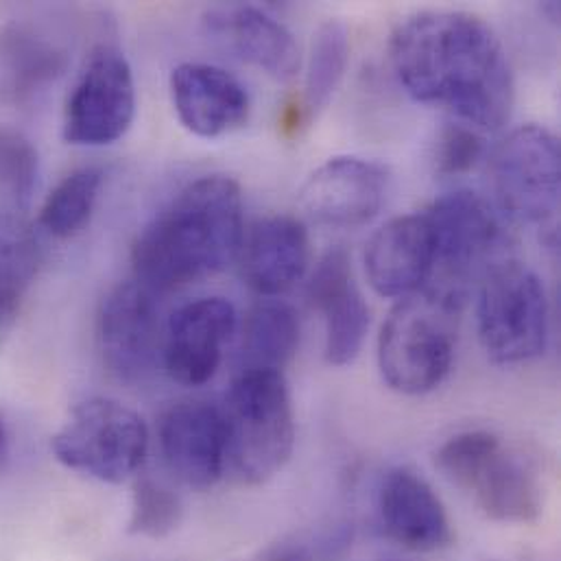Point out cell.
<instances>
[{"mask_svg":"<svg viewBox=\"0 0 561 561\" xmlns=\"http://www.w3.org/2000/svg\"><path fill=\"white\" fill-rule=\"evenodd\" d=\"M400 85L420 103L439 105L477 131L505 127L514 112V72L501 37L466 11H420L391 35Z\"/></svg>","mask_w":561,"mask_h":561,"instance_id":"cell-1","label":"cell"},{"mask_svg":"<svg viewBox=\"0 0 561 561\" xmlns=\"http://www.w3.org/2000/svg\"><path fill=\"white\" fill-rule=\"evenodd\" d=\"M243 234L241 186L226 175L199 178L138 234L136 280L156 293L206 280L239 259Z\"/></svg>","mask_w":561,"mask_h":561,"instance_id":"cell-2","label":"cell"},{"mask_svg":"<svg viewBox=\"0 0 561 561\" xmlns=\"http://www.w3.org/2000/svg\"><path fill=\"white\" fill-rule=\"evenodd\" d=\"M463 301L466 295L426 284L393 306L378 339V367L393 391L422 396L446 380Z\"/></svg>","mask_w":561,"mask_h":561,"instance_id":"cell-3","label":"cell"},{"mask_svg":"<svg viewBox=\"0 0 561 561\" xmlns=\"http://www.w3.org/2000/svg\"><path fill=\"white\" fill-rule=\"evenodd\" d=\"M226 468L245 485L272 481L295 446V415L286 378L276 369H241L221 404Z\"/></svg>","mask_w":561,"mask_h":561,"instance_id":"cell-4","label":"cell"},{"mask_svg":"<svg viewBox=\"0 0 561 561\" xmlns=\"http://www.w3.org/2000/svg\"><path fill=\"white\" fill-rule=\"evenodd\" d=\"M439 472L474 494L483 514L499 523H534L542 512V488L531 466L510 453L490 431L450 437L435 455Z\"/></svg>","mask_w":561,"mask_h":561,"instance_id":"cell-5","label":"cell"},{"mask_svg":"<svg viewBox=\"0 0 561 561\" xmlns=\"http://www.w3.org/2000/svg\"><path fill=\"white\" fill-rule=\"evenodd\" d=\"M50 448L68 470L116 485L142 468L149 431L134 409L110 398H90L70 411Z\"/></svg>","mask_w":561,"mask_h":561,"instance_id":"cell-6","label":"cell"},{"mask_svg":"<svg viewBox=\"0 0 561 561\" xmlns=\"http://www.w3.org/2000/svg\"><path fill=\"white\" fill-rule=\"evenodd\" d=\"M477 317L483 350L499 365L527 363L547 347V288L523 263L507 259L483 276Z\"/></svg>","mask_w":561,"mask_h":561,"instance_id":"cell-7","label":"cell"},{"mask_svg":"<svg viewBox=\"0 0 561 561\" xmlns=\"http://www.w3.org/2000/svg\"><path fill=\"white\" fill-rule=\"evenodd\" d=\"M492 184L501 208L516 221L558 239L561 151L558 136L542 125L514 129L492 156Z\"/></svg>","mask_w":561,"mask_h":561,"instance_id":"cell-8","label":"cell"},{"mask_svg":"<svg viewBox=\"0 0 561 561\" xmlns=\"http://www.w3.org/2000/svg\"><path fill=\"white\" fill-rule=\"evenodd\" d=\"M431 237L439 288L468 295V284L483 278L492 267L503 263L512 239L503 219L488 199L472 191H455L439 197L424 213Z\"/></svg>","mask_w":561,"mask_h":561,"instance_id":"cell-9","label":"cell"},{"mask_svg":"<svg viewBox=\"0 0 561 561\" xmlns=\"http://www.w3.org/2000/svg\"><path fill=\"white\" fill-rule=\"evenodd\" d=\"M136 116V81L127 57L96 46L64 110V138L77 147H105L121 140Z\"/></svg>","mask_w":561,"mask_h":561,"instance_id":"cell-10","label":"cell"},{"mask_svg":"<svg viewBox=\"0 0 561 561\" xmlns=\"http://www.w3.org/2000/svg\"><path fill=\"white\" fill-rule=\"evenodd\" d=\"M164 332L156 290L142 282L114 286L96 317V343L103 365L123 382L145 380L162 354Z\"/></svg>","mask_w":561,"mask_h":561,"instance_id":"cell-11","label":"cell"},{"mask_svg":"<svg viewBox=\"0 0 561 561\" xmlns=\"http://www.w3.org/2000/svg\"><path fill=\"white\" fill-rule=\"evenodd\" d=\"M389 193V171L365 158H330L299 191L306 215L328 228H360L374 221Z\"/></svg>","mask_w":561,"mask_h":561,"instance_id":"cell-12","label":"cell"},{"mask_svg":"<svg viewBox=\"0 0 561 561\" xmlns=\"http://www.w3.org/2000/svg\"><path fill=\"white\" fill-rule=\"evenodd\" d=\"M237 325V308L224 297H202L180 306L169 317L162 341L167 374L186 387L213 380Z\"/></svg>","mask_w":561,"mask_h":561,"instance_id":"cell-13","label":"cell"},{"mask_svg":"<svg viewBox=\"0 0 561 561\" xmlns=\"http://www.w3.org/2000/svg\"><path fill=\"white\" fill-rule=\"evenodd\" d=\"M160 450L169 470L193 490H210L226 472V422L208 402L173 404L160 422Z\"/></svg>","mask_w":561,"mask_h":561,"instance_id":"cell-14","label":"cell"},{"mask_svg":"<svg viewBox=\"0 0 561 561\" xmlns=\"http://www.w3.org/2000/svg\"><path fill=\"white\" fill-rule=\"evenodd\" d=\"M171 96L182 125L199 138H221L250 118L248 88L213 64L186 61L173 68Z\"/></svg>","mask_w":561,"mask_h":561,"instance_id":"cell-15","label":"cell"},{"mask_svg":"<svg viewBox=\"0 0 561 561\" xmlns=\"http://www.w3.org/2000/svg\"><path fill=\"white\" fill-rule=\"evenodd\" d=\"M308 299L323 314L325 360L334 367L354 363L369 330V308L343 250H332L319 261L308 282Z\"/></svg>","mask_w":561,"mask_h":561,"instance_id":"cell-16","label":"cell"},{"mask_svg":"<svg viewBox=\"0 0 561 561\" xmlns=\"http://www.w3.org/2000/svg\"><path fill=\"white\" fill-rule=\"evenodd\" d=\"M378 514L385 534L400 547L431 553L453 542V527L428 481L409 468L385 474L378 490Z\"/></svg>","mask_w":561,"mask_h":561,"instance_id":"cell-17","label":"cell"},{"mask_svg":"<svg viewBox=\"0 0 561 561\" xmlns=\"http://www.w3.org/2000/svg\"><path fill=\"white\" fill-rule=\"evenodd\" d=\"M433 237L424 215H407L382 226L365 250V272L382 297H407L431 280Z\"/></svg>","mask_w":561,"mask_h":561,"instance_id":"cell-18","label":"cell"},{"mask_svg":"<svg viewBox=\"0 0 561 561\" xmlns=\"http://www.w3.org/2000/svg\"><path fill=\"white\" fill-rule=\"evenodd\" d=\"M241 276L265 297L280 295L304 278L310 263V239L301 221L288 215L259 219L239 252Z\"/></svg>","mask_w":561,"mask_h":561,"instance_id":"cell-19","label":"cell"},{"mask_svg":"<svg viewBox=\"0 0 561 561\" xmlns=\"http://www.w3.org/2000/svg\"><path fill=\"white\" fill-rule=\"evenodd\" d=\"M66 66V50L33 24L15 20L0 26V105H31Z\"/></svg>","mask_w":561,"mask_h":561,"instance_id":"cell-20","label":"cell"},{"mask_svg":"<svg viewBox=\"0 0 561 561\" xmlns=\"http://www.w3.org/2000/svg\"><path fill=\"white\" fill-rule=\"evenodd\" d=\"M210 26L252 66L278 81H288L301 66L299 46L293 33L259 7H228L210 13Z\"/></svg>","mask_w":561,"mask_h":561,"instance_id":"cell-21","label":"cell"},{"mask_svg":"<svg viewBox=\"0 0 561 561\" xmlns=\"http://www.w3.org/2000/svg\"><path fill=\"white\" fill-rule=\"evenodd\" d=\"M299 345L297 312L284 301H263L245 319L241 343V369L282 371Z\"/></svg>","mask_w":561,"mask_h":561,"instance_id":"cell-22","label":"cell"},{"mask_svg":"<svg viewBox=\"0 0 561 561\" xmlns=\"http://www.w3.org/2000/svg\"><path fill=\"white\" fill-rule=\"evenodd\" d=\"M39 267V248L24 219H0V350L18 321Z\"/></svg>","mask_w":561,"mask_h":561,"instance_id":"cell-23","label":"cell"},{"mask_svg":"<svg viewBox=\"0 0 561 561\" xmlns=\"http://www.w3.org/2000/svg\"><path fill=\"white\" fill-rule=\"evenodd\" d=\"M103 188V171L83 167L66 175L46 197L37 226L53 239L66 241L90 224Z\"/></svg>","mask_w":561,"mask_h":561,"instance_id":"cell-24","label":"cell"},{"mask_svg":"<svg viewBox=\"0 0 561 561\" xmlns=\"http://www.w3.org/2000/svg\"><path fill=\"white\" fill-rule=\"evenodd\" d=\"M350 59V35L343 22L328 20L312 35L306 83H304V114L314 118L339 90Z\"/></svg>","mask_w":561,"mask_h":561,"instance_id":"cell-25","label":"cell"},{"mask_svg":"<svg viewBox=\"0 0 561 561\" xmlns=\"http://www.w3.org/2000/svg\"><path fill=\"white\" fill-rule=\"evenodd\" d=\"M39 158L13 127H0V219H24L37 191Z\"/></svg>","mask_w":561,"mask_h":561,"instance_id":"cell-26","label":"cell"},{"mask_svg":"<svg viewBox=\"0 0 561 561\" xmlns=\"http://www.w3.org/2000/svg\"><path fill=\"white\" fill-rule=\"evenodd\" d=\"M182 520L180 496L156 479H138L131 496L129 534L145 538H164Z\"/></svg>","mask_w":561,"mask_h":561,"instance_id":"cell-27","label":"cell"},{"mask_svg":"<svg viewBox=\"0 0 561 561\" xmlns=\"http://www.w3.org/2000/svg\"><path fill=\"white\" fill-rule=\"evenodd\" d=\"M485 140L468 125H446L437 142V171L442 175H461L483 158Z\"/></svg>","mask_w":561,"mask_h":561,"instance_id":"cell-28","label":"cell"},{"mask_svg":"<svg viewBox=\"0 0 561 561\" xmlns=\"http://www.w3.org/2000/svg\"><path fill=\"white\" fill-rule=\"evenodd\" d=\"M248 561H314L312 549L299 538H284L276 545L259 551Z\"/></svg>","mask_w":561,"mask_h":561,"instance_id":"cell-29","label":"cell"},{"mask_svg":"<svg viewBox=\"0 0 561 561\" xmlns=\"http://www.w3.org/2000/svg\"><path fill=\"white\" fill-rule=\"evenodd\" d=\"M11 457V433H9V424L0 411V472L7 468Z\"/></svg>","mask_w":561,"mask_h":561,"instance_id":"cell-30","label":"cell"},{"mask_svg":"<svg viewBox=\"0 0 561 561\" xmlns=\"http://www.w3.org/2000/svg\"><path fill=\"white\" fill-rule=\"evenodd\" d=\"M393 561H396V560H393Z\"/></svg>","mask_w":561,"mask_h":561,"instance_id":"cell-31","label":"cell"}]
</instances>
